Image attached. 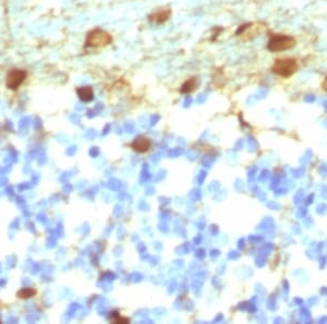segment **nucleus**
Masks as SVG:
<instances>
[{"label": "nucleus", "mask_w": 327, "mask_h": 324, "mask_svg": "<svg viewBox=\"0 0 327 324\" xmlns=\"http://www.w3.org/2000/svg\"><path fill=\"white\" fill-rule=\"evenodd\" d=\"M130 146L138 153H146L149 152L152 148V141L149 138L144 136H140L135 138L133 142L130 144Z\"/></svg>", "instance_id": "obj_5"}, {"label": "nucleus", "mask_w": 327, "mask_h": 324, "mask_svg": "<svg viewBox=\"0 0 327 324\" xmlns=\"http://www.w3.org/2000/svg\"><path fill=\"white\" fill-rule=\"evenodd\" d=\"M322 87H323V89L325 90V91H327V78L323 81V84H322Z\"/></svg>", "instance_id": "obj_11"}, {"label": "nucleus", "mask_w": 327, "mask_h": 324, "mask_svg": "<svg viewBox=\"0 0 327 324\" xmlns=\"http://www.w3.org/2000/svg\"><path fill=\"white\" fill-rule=\"evenodd\" d=\"M76 93L83 102H91L94 98V91L91 87H81L76 90Z\"/></svg>", "instance_id": "obj_7"}, {"label": "nucleus", "mask_w": 327, "mask_h": 324, "mask_svg": "<svg viewBox=\"0 0 327 324\" xmlns=\"http://www.w3.org/2000/svg\"><path fill=\"white\" fill-rule=\"evenodd\" d=\"M272 72L282 78H289L298 69L297 60L293 58H280L272 65Z\"/></svg>", "instance_id": "obj_3"}, {"label": "nucleus", "mask_w": 327, "mask_h": 324, "mask_svg": "<svg viewBox=\"0 0 327 324\" xmlns=\"http://www.w3.org/2000/svg\"><path fill=\"white\" fill-rule=\"evenodd\" d=\"M294 45V37L285 34H275L270 36L267 44V49L271 52H279L290 49Z\"/></svg>", "instance_id": "obj_2"}, {"label": "nucleus", "mask_w": 327, "mask_h": 324, "mask_svg": "<svg viewBox=\"0 0 327 324\" xmlns=\"http://www.w3.org/2000/svg\"><path fill=\"white\" fill-rule=\"evenodd\" d=\"M198 86H199V80H198V78L194 76V78L188 79L182 84L180 91H181V93H184V94L192 93L193 91L197 90Z\"/></svg>", "instance_id": "obj_8"}, {"label": "nucleus", "mask_w": 327, "mask_h": 324, "mask_svg": "<svg viewBox=\"0 0 327 324\" xmlns=\"http://www.w3.org/2000/svg\"><path fill=\"white\" fill-rule=\"evenodd\" d=\"M113 42V36L102 29H94L90 31L85 38V47L87 48H102L106 47Z\"/></svg>", "instance_id": "obj_1"}, {"label": "nucleus", "mask_w": 327, "mask_h": 324, "mask_svg": "<svg viewBox=\"0 0 327 324\" xmlns=\"http://www.w3.org/2000/svg\"><path fill=\"white\" fill-rule=\"evenodd\" d=\"M171 15V10L169 8H159L158 10L154 11L152 14H150L149 20L155 24H162L166 21L169 20Z\"/></svg>", "instance_id": "obj_6"}, {"label": "nucleus", "mask_w": 327, "mask_h": 324, "mask_svg": "<svg viewBox=\"0 0 327 324\" xmlns=\"http://www.w3.org/2000/svg\"><path fill=\"white\" fill-rule=\"evenodd\" d=\"M112 321L115 323H129V320L127 318H122L119 314H116V317L112 315Z\"/></svg>", "instance_id": "obj_10"}, {"label": "nucleus", "mask_w": 327, "mask_h": 324, "mask_svg": "<svg viewBox=\"0 0 327 324\" xmlns=\"http://www.w3.org/2000/svg\"><path fill=\"white\" fill-rule=\"evenodd\" d=\"M28 78V72L23 69H11L6 76V87L11 91H17Z\"/></svg>", "instance_id": "obj_4"}, {"label": "nucleus", "mask_w": 327, "mask_h": 324, "mask_svg": "<svg viewBox=\"0 0 327 324\" xmlns=\"http://www.w3.org/2000/svg\"><path fill=\"white\" fill-rule=\"evenodd\" d=\"M36 295V290L33 288H22L18 291L17 296L21 299H29Z\"/></svg>", "instance_id": "obj_9"}]
</instances>
